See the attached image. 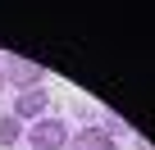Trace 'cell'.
<instances>
[{"label":"cell","instance_id":"6da1fadb","mask_svg":"<svg viewBox=\"0 0 155 150\" xmlns=\"http://www.w3.org/2000/svg\"><path fill=\"white\" fill-rule=\"evenodd\" d=\"M68 136H73L68 132V118H59V114H46V118H37V123L23 127V141L32 150H64Z\"/></svg>","mask_w":155,"mask_h":150},{"label":"cell","instance_id":"7a4b0ae2","mask_svg":"<svg viewBox=\"0 0 155 150\" xmlns=\"http://www.w3.org/2000/svg\"><path fill=\"white\" fill-rule=\"evenodd\" d=\"M0 68H5V82H9V87H18V91H32V87H41V82H46V68H41L37 59H23V55H9Z\"/></svg>","mask_w":155,"mask_h":150},{"label":"cell","instance_id":"3957f363","mask_svg":"<svg viewBox=\"0 0 155 150\" xmlns=\"http://www.w3.org/2000/svg\"><path fill=\"white\" fill-rule=\"evenodd\" d=\"M9 114H14V118H18L23 127H28V123H37V118H46V114H50V91H46V87L18 91V96H14V109H9Z\"/></svg>","mask_w":155,"mask_h":150},{"label":"cell","instance_id":"277c9868","mask_svg":"<svg viewBox=\"0 0 155 150\" xmlns=\"http://www.w3.org/2000/svg\"><path fill=\"white\" fill-rule=\"evenodd\" d=\"M64 150H114V127H101V123H87L68 136Z\"/></svg>","mask_w":155,"mask_h":150},{"label":"cell","instance_id":"5b68a950","mask_svg":"<svg viewBox=\"0 0 155 150\" xmlns=\"http://www.w3.org/2000/svg\"><path fill=\"white\" fill-rule=\"evenodd\" d=\"M18 141H23V123L14 114H0V150H14Z\"/></svg>","mask_w":155,"mask_h":150},{"label":"cell","instance_id":"8992f818","mask_svg":"<svg viewBox=\"0 0 155 150\" xmlns=\"http://www.w3.org/2000/svg\"><path fill=\"white\" fill-rule=\"evenodd\" d=\"M0 91H9V82H5V68H0Z\"/></svg>","mask_w":155,"mask_h":150}]
</instances>
